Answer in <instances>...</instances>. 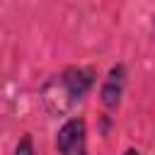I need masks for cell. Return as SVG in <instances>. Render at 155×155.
<instances>
[{
    "instance_id": "obj_1",
    "label": "cell",
    "mask_w": 155,
    "mask_h": 155,
    "mask_svg": "<svg viewBox=\"0 0 155 155\" xmlns=\"http://www.w3.org/2000/svg\"><path fill=\"white\" fill-rule=\"evenodd\" d=\"M94 85V70L92 68H65L61 75H56L51 82L44 85V104L51 114H63L73 104H78Z\"/></svg>"
},
{
    "instance_id": "obj_2",
    "label": "cell",
    "mask_w": 155,
    "mask_h": 155,
    "mask_svg": "<svg viewBox=\"0 0 155 155\" xmlns=\"http://www.w3.org/2000/svg\"><path fill=\"white\" fill-rule=\"evenodd\" d=\"M58 155H87V124L82 116L68 119L56 133Z\"/></svg>"
},
{
    "instance_id": "obj_3",
    "label": "cell",
    "mask_w": 155,
    "mask_h": 155,
    "mask_svg": "<svg viewBox=\"0 0 155 155\" xmlns=\"http://www.w3.org/2000/svg\"><path fill=\"white\" fill-rule=\"evenodd\" d=\"M124 90H126V65L116 63L109 68V73L102 82V90H99V102L104 104V109H109V111L119 109Z\"/></svg>"
},
{
    "instance_id": "obj_4",
    "label": "cell",
    "mask_w": 155,
    "mask_h": 155,
    "mask_svg": "<svg viewBox=\"0 0 155 155\" xmlns=\"http://www.w3.org/2000/svg\"><path fill=\"white\" fill-rule=\"evenodd\" d=\"M15 155H36V153H34V143H31V136H29V133L19 138V143H17V150H15Z\"/></svg>"
},
{
    "instance_id": "obj_5",
    "label": "cell",
    "mask_w": 155,
    "mask_h": 155,
    "mask_svg": "<svg viewBox=\"0 0 155 155\" xmlns=\"http://www.w3.org/2000/svg\"><path fill=\"white\" fill-rule=\"evenodd\" d=\"M121 155H140V153H138V148H126Z\"/></svg>"
},
{
    "instance_id": "obj_6",
    "label": "cell",
    "mask_w": 155,
    "mask_h": 155,
    "mask_svg": "<svg viewBox=\"0 0 155 155\" xmlns=\"http://www.w3.org/2000/svg\"><path fill=\"white\" fill-rule=\"evenodd\" d=\"M153 27H155V19H153Z\"/></svg>"
}]
</instances>
